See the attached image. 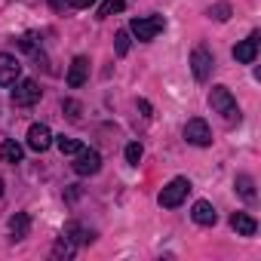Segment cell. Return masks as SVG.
<instances>
[{
  "instance_id": "6da1fadb",
  "label": "cell",
  "mask_w": 261,
  "mask_h": 261,
  "mask_svg": "<svg viewBox=\"0 0 261 261\" xmlns=\"http://www.w3.org/2000/svg\"><path fill=\"white\" fill-rule=\"evenodd\" d=\"M209 108H212L215 114H221L227 123H240V105H237V98H233V92H230L227 86H212V92H209Z\"/></svg>"
},
{
  "instance_id": "7a4b0ae2",
  "label": "cell",
  "mask_w": 261,
  "mask_h": 261,
  "mask_svg": "<svg viewBox=\"0 0 261 261\" xmlns=\"http://www.w3.org/2000/svg\"><path fill=\"white\" fill-rule=\"evenodd\" d=\"M163 28H166V19L163 16H139V19L129 22V34H136L142 43H151Z\"/></svg>"
},
{
  "instance_id": "3957f363",
  "label": "cell",
  "mask_w": 261,
  "mask_h": 261,
  "mask_svg": "<svg viewBox=\"0 0 261 261\" xmlns=\"http://www.w3.org/2000/svg\"><path fill=\"white\" fill-rule=\"evenodd\" d=\"M188 191H191V181L185 178V175H178V178H172L163 191H160V206L163 209H175V206H181L185 203V197H188Z\"/></svg>"
},
{
  "instance_id": "277c9868",
  "label": "cell",
  "mask_w": 261,
  "mask_h": 261,
  "mask_svg": "<svg viewBox=\"0 0 261 261\" xmlns=\"http://www.w3.org/2000/svg\"><path fill=\"white\" fill-rule=\"evenodd\" d=\"M16 89H13V105L16 108H31V105H37L40 101V95H43V89H40V83L37 80H16L13 83Z\"/></svg>"
},
{
  "instance_id": "5b68a950",
  "label": "cell",
  "mask_w": 261,
  "mask_h": 261,
  "mask_svg": "<svg viewBox=\"0 0 261 261\" xmlns=\"http://www.w3.org/2000/svg\"><path fill=\"white\" fill-rule=\"evenodd\" d=\"M185 142L194 145V148H209L212 145V129H209V123L200 120V117L188 120L185 123Z\"/></svg>"
},
{
  "instance_id": "8992f818",
  "label": "cell",
  "mask_w": 261,
  "mask_h": 261,
  "mask_svg": "<svg viewBox=\"0 0 261 261\" xmlns=\"http://www.w3.org/2000/svg\"><path fill=\"white\" fill-rule=\"evenodd\" d=\"M212 68H215V56L206 49V46H197L191 53V71H194V80L197 83H206L212 77Z\"/></svg>"
},
{
  "instance_id": "52a82bcc",
  "label": "cell",
  "mask_w": 261,
  "mask_h": 261,
  "mask_svg": "<svg viewBox=\"0 0 261 261\" xmlns=\"http://www.w3.org/2000/svg\"><path fill=\"white\" fill-rule=\"evenodd\" d=\"M53 129L46 126V123H34L31 129H28V148L31 151H37V154H43V151H49L53 148Z\"/></svg>"
},
{
  "instance_id": "ba28073f",
  "label": "cell",
  "mask_w": 261,
  "mask_h": 261,
  "mask_svg": "<svg viewBox=\"0 0 261 261\" xmlns=\"http://www.w3.org/2000/svg\"><path fill=\"white\" fill-rule=\"evenodd\" d=\"M101 169V154L92 151V148H83L77 157H74V172L77 175H95Z\"/></svg>"
},
{
  "instance_id": "9c48e42d",
  "label": "cell",
  "mask_w": 261,
  "mask_h": 261,
  "mask_svg": "<svg viewBox=\"0 0 261 261\" xmlns=\"http://www.w3.org/2000/svg\"><path fill=\"white\" fill-rule=\"evenodd\" d=\"M22 77V62L10 53H0V86H13Z\"/></svg>"
},
{
  "instance_id": "30bf717a",
  "label": "cell",
  "mask_w": 261,
  "mask_h": 261,
  "mask_svg": "<svg viewBox=\"0 0 261 261\" xmlns=\"http://www.w3.org/2000/svg\"><path fill=\"white\" fill-rule=\"evenodd\" d=\"M233 59H237L240 65H252V62L258 59V31H252L246 40H240V43L233 46Z\"/></svg>"
},
{
  "instance_id": "8fae6325",
  "label": "cell",
  "mask_w": 261,
  "mask_h": 261,
  "mask_svg": "<svg viewBox=\"0 0 261 261\" xmlns=\"http://www.w3.org/2000/svg\"><path fill=\"white\" fill-rule=\"evenodd\" d=\"M86 80H89V59L86 56H77L71 62V68H68V86L71 89H80Z\"/></svg>"
},
{
  "instance_id": "7c38bea8",
  "label": "cell",
  "mask_w": 261,
  "mask_h": 261,
  "mask_svg": "<svg viewBox=\"0 0 261 261\" xmlns=\"http://www.w3.org/2000/svg\"><path fill=\"white\" fill-rule=\"evenodd\" d=\"M191 218H194L197 224H203V227H212V224L218 221V212H215V206H212L209 200H197L194 209H191Z\"/></svg>"
},
{
  "instance_id": "4fadbf2b",
  "label": "cell",
  "mask_w": 261,
  "mask_h": 261,
  "mask_svg": "<svg viewBox=\"0 0 261 261\" xmlns=\"http://www.w3.org/2000/svg\"><path fill=\"white\" fill-rule=\"evenodd\" d=\"M230 227H233L240 237H255L258 221H255L252 215H246V212H233V215H230Z\"/></svg>"
},
{
  "instance_id": "5bb4252c",
  "label": "cell",
  "mask_w": 261,
  "mask_h": 261,
  "mask_svg": "<svg viewBox=\"0 0 261 261\" xmlns=\"http://www.w3.org/2000/svg\"><path fill=\"white\" fill-rule=\"evenodd\" d=\"M28 230H31V218H28V212H16L13 218H10V240H25L28 237Z\"/></svg>"
},
{
  "instance_id": "9a60e30c",
  "label": "cell",
  "mask_w": 261,
  "mask_h": 261,
  "mask_svg": "<svg viewBox=\"0 0 261 261\" xmlns=\"http://www.w3.org/2000/svg\"><path fill=\"white\" fill-rule=\"evenodd\" d=\"M22 157H25V151H22V145H19L16 139H7L4 145H0V160H4V163L19 166V163H22Z\"/></svg>"
},
{
  "instance_id": "2e32d148",
  "label": "cell",
  "mask_w": 261,
  "mask_h": 261,
  "mask_svg": "<svg viewBox=\"0 0 261 261\" xmlns=\"http://www.w3.org/2000/svg\"><path fill=\"white\" fill-rule=\"evenodd\" d=\"M65 237H71L77 246H89L92 240H95V233L89 230V227H83V224H77V221H71V224H65V230H62Z\"/></svg>"
},
{
  "instance_id": "e0dca14e",
  "label": "cell",
  "mask_w": 261,
  "mask_h": 261,
  "mask_svg": "<svg viewBox=\"0 0 261 261\" xmlns=\"http://www.w3.org/2000/svg\"><path fill=\"white\" fill-rule=\"evenodd\" d=\"M74 252H77V243L71 240V237H59L56 240V246H53V258H74Z\"/></svg>"
},
{
  "instance_id": "ac0fdd59",
  "label": "cell",
  "mask_w": 261,
  "mask_h": 261,
  "mask_svg": "<svg viewBox=\"0 0 261 261\" xmlns=\"http://www.w3.org/2000/svg\"><path fill=\"white\" fill-rule=\"evenodd\" d=\"M53 145H59V151L65 154V157H77L86 145L83 142H77V139H65V136H59V139H53Z\"/></svg>"
},
{
  "instance_id": "d6986e66",
  "label": "cell",
  "mask_w": 261,
  "mask_h": 261,
  "mask_svg": "<svg viewBox=\"0 0 261 261\" xmlns=\"http://www.w3.org/2000/svg\"><path fill=\"white\" fill-rule=\"evenodd\" d=\"M237 191H240V197L246 200V203H252L255 200V181H252V175H237Z\"/></svg>"
},
{
  "instance_id": "ffe728a7",
  "label": "cell",
  "mask_w": 261,
  "mask_h": 261,
  "mask_svg": "<svg viewBox=\"0 0 261 261\" xmlns=\"http://www.w3.org/2000/svg\"><path fill=\"white\" fill-rule=\"evenodd\" d=\"M123 7H126V0H101L95 19H108V16H114V13H123Z\"/></svg>"
},
{
  "instance_id": "44dd1931",
  "label": "cell",
  "mask_w": 261,
  "mask_h": 261,
  "mask_svg": "<svg viewBox=\"0 0 261 261\" xmlns=\"http://www.w3.org/2000/svg\"><path fill=\"white\" fill-rule=\"evenodd\" d=\"M129 46H133V40H129V31H117V34H114V49H117V56H126Z\"/></svg>"
},
{
  "instance_id": "7402d4cb",
  "label": "cell",
  "mask_w": 261,
  "mask_h": 261,
  "mask_svg": "<svg viewBox=\"0 0 261 261\" xmlns=\"http://www.w3.org/2000/svg\"><path fill=\"white\" fill-rule=\"evenodd\" d=\"M142 154H145V151H142L139 142H129V145H126V163H129V166H139Z\"/></svg>"
},
{
  "instance_id": "603a6c76",
  "label": "cell",
  "mask_w": 261,
  "mask_h": 261,
  "mask_svg": "<svg viewBox=\"0 0 261 261\" xmlns=\"http://www.w3.org/2000/svg\"><path fill=\"white\" fill-rule=\"evenodd\" d=\"M209 19H215V22H227V19H230V7H227V4H215V7H209Z\"/></svg>"
},
{
  "instance_id": "cb8c5ba5",
  "label": "cell",
  "mask_w": 261,
  "mask_h": 261,
  "mask_svg": "<svg viewBox=\"0 0 261 261\" xmlns=\"http://www.w3.org/2000/svg\"><path fill=\"white\" fill-rule=\"evenodd\" d=\"M19 46L22 49H28V53H34L37 56V34H25L22 40H19Z\"/></svg>"
},
{
  "instance_id": "d4e9b609",
  "label": "cell",
  "mask_w": 261,
  "mask_h": 261,
  "mask_svg": "<svg viewBox=\"0 0 261 261\" xmlns=\"http://www.w3.org/2000/svg\"><path fill=\"white\" fill-rule=\"evenodd\" d=\"M62 108L68 111V117H71V120H80V105H77V101H65Z\"/></svg>"
},
{
  "instance_id": "484cf974",
  "label": "cell",
  "mask_w": 261,
  "mask_h": 261,
  "mask_svg": "<svg viewBox=\"0 0 261 261\" xmlns=\"http://www.w3.org/2000/svg\"><path fill=\"white\" fill-rule=\"evenodd\" d=\"M92 4H98V0H71L74 10H86V7H92Z\"/></svg>"
},
{
  "instance_id": "4316f807",
  "label": "cell",
  "mask_w": 261,
  "mask_h": 261,
  "mask_svg": "<svg viewBox=\"0 0 261 261\" xmlns=\"http://www.w3.org/2000/svg\"><path fill=\"white\" fill-rule=\"evenodd\" d=\"M53 4V10H65V7H71V0H49Z\"/></svg>"
},
{
  "instance_id": "83f0119b",
  "label": "cell",
  "mask_w": 261,
  "mask_h": 261,
  "mask_svg": "<svg viewBox=\"0 0 261 261\" xmlns=\"http://www.w3.org/2000/svg\"><path fill=\"white\" fill-rule=\"evenodd\" d=\"M139 108H142V114H145V117H151V105H148V101H145V98H142V101H139Z\"/></svg>"
},
{
  "instance_id": "f1b7e54d",
  "label": "cell",
  "mask_w": 261,
  "mask_h": 261,
  "mask_svg": "<svg viewBox=\"0 0 261 261\" xmlns=\"http://www.w3.org/2000/svg\"><path fill=\"white\" fill-rule=\"evenodd\" d=\"M0 197H4V178H0Z\"/></svg>"
}]
</instances>
